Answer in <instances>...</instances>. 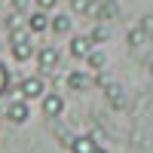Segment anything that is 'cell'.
Wrapping results in <instances>:
<instances>
[{
  "mask_svg": "<svg viewBox=\"0 0 153 153\" xmlns=\"http://www.w3.org/2000/svg\"><path fill=\"white\" fill-rule=\"evenodd\" d=\"M16 92L25 101H37V98L46 95V83H43V76H25V80L16 86Z\"/></svg>",
  "mask_w": 153,
  "mask_h": 153,
  "instance_id": "1",
  "label": "cell"
},
{
  "mask_svg": "<svg viewBox=\"0 0 153 153\" xmlns=\"http://www.w3.org/2000/svg\"><path fill=\"white\" fill-rule=\"evenodd\" d=\"M58 65H61V55H58L55 46H43L40 52H37V68H40V74H52Z\"/></svg>",
  "mask_w": 153,
  "mask_h": 153,
  "instance_id": "2",
  "label": "cell"
},
{
  "mask_svg": "<svg viewBox=\"0 0 153 153\" xmlns=\"http://www.w3.org/2000/svg\"><path fill=\"white\" fill-rule=\"evenodd\" d=\"M40 107H43V117H61L65 113V98H61V92H46L40 98Z\"/></svg>",
  "mask_w": 153,
  "mask_h": 153,
  "instance_id": "3",
  "label": "cell"
},
{
  "mask_svg": "<svg viewBox=\"0 0 153 153\" xmlns=\"http://www.w3.org/2000/svg\"><path fill=\"white\" fill-rule=\"evenodd\" d=\"M28 117H31L28 101H25V98H12V101H9V107H6V120H9V123H16V126H22V123H28Z\"/></svg>",
  "mask_w": 153,
  "mask_h": 153,
  "instance_id": "4",
  "label": "cell"
},
{
  "mask_svg": "<svg viewBox=\"0 0 153 153\" xmlns=\"http://www.w3.org/2000/svg\"><path fill=\"white\" fill-rule=\"evenodd\" d=\"M92 49H95V40H92L89 34H76L74 40H71V55H74V58H86Z\"/></svg>",
  "mask_w": 153,
  "mask_h": 153,
  "instance_id": "5",
  "label": "cell"
},
{
  "mask_svg": "<svg viewBox=\"0 0 153 153\" xmlns=\"http://www.w3.org/2000/svg\"><path fill=\"white\" fill-rule=\"evenodd\" d=\"M49 19H52V16H46V9H34L31 16H28V31H31V34L49 31Z\"/></svg>",
  "mask_w": 153,
  "mask_h": 153,
  "instance_id": "6",
  "label": "cell"
},
{
  "mask_svg": "<svg viewBox=\"0 0 153 153\" xmlns=\"http://www.w3.org/2000/svg\"><path fill=\"white\" fill-rule=\"evenodd\" d=\"M92 83H95V80H92L86 71H71V74H68V89H74V92H86Z\"/></svg>",
  "mask_w": 153,
  "mask_h": 153,
  "instance_id": "7",
  "label": "cell"
},
{
  "mask_svg": "<svg viewBox=\"0 0 153 153\" xmlns=\"http://www.w3.org/2000/svg\"><path fill=\"white\" fill-rule=\"evenodd\" d=\"M107 101H110V107H113V110H126V107H129V98H126V92H123L117 83H110V86H107Z\"/></svg>",
  "mask_w": 153,
  "mask_h": 153,
  "instance_id": "8",
  "label": "cell"
},
{
  "mask_svg": "<svg viewBox=\"0 0 153 153\" xmlns=\"http://www.w3.org/2000/svg\"><path fill=\"white\" fill-rule=\"evenodd\" d=\"M9 49H12V58H16V61H28V58H34V43H31V40L9 43Z\"/></svg>",
  "mask_w": 153,
  "mask_h": 153,
  "instance_id": "9",
  "label": "cell"
},
{
  "mask_svg": "<svg viewBox=\"0 0 153 153\" xmlns=\"http://www.w3.org/2000/svg\"><path fill=\"white\" fill-rule=\"evenodd\" d=\"M120 16V6L117 3H113V0H101V3H98V22H110V19H117Z\"/></svg>",
  "mask_w": 153,
  "mask_h": 153,
  "instance_id": "10",
  "label": "cell"
},
{
  "mask_svg": "<svg viewBox=\"0 0 153 153\" xmlns=\"http://www.w3.org/2000/svg\"><path fill=\"white\" fill-rule=\"evenodd\" d=\"M95 147H98V144H95L89 135H76V138H74V144H71V153H92Z\"/></svg>",
  "mask_w": 153,
  "mask_h": 153,
  "instance_id": "11",
  "label": "cell"
},
{
  "mask_svg": "<svg viewBox=\"0 0 153 153\" xmlns=\"http://www.w3.org/2000/svg\"><path fill=\"white\" fill-rule=\"evenodd\" d=\"M104 65H107V58H104V52H98V49H92V52H89L86 55V68L89 71H104Z\"/></svg>",
  "mask_w": 153,
  "mask_h": 153,
  "instance_id": "12",
  "label": "cell"
},
{
  "mask_svg": "<svg viewBox=\"0 0 153 153\" xmlns=\"http://www.w3.org/2000/svg\"><path fill=\"white\" fill-rule=\"evenodd\" d=\"M144 40H147L144 25H138V28H132V31H129V49H132V52H135V49H141V46H144Z\"/></svg>",
  "mask_w": 153,
  "mask_h": 153,
  "instance_id": "13",
  "label": "cell"
},
{
  "mask_svg": "<svg viewBox=\"0 0 153 153\" xmlns=\"http://www.w3.org/2000/svg\"><path fill=\"white\" fill-rule=\"evenodd\" d=\"M49 31H55V34H68V31H71V19L61 16V12H58V16H52V19H49Z\"/></svg>",
  "mask_w": 153,
  "mask_h": 153,
  "instance_id": "14",
  "label": "cell"
},
{
  "mask_svg": "<svg viewBox=\"0 0 153 153\" xmlns=\"http://www.w3.org/2000/svg\"><path fill=\"white\" fill-rule=\"evenodd\" d=\"M95 0H71V9L76 12V16H86V12H92Z\"/></svg>",
  "mask_w": 153,
  "mask_h": 153,
  "instance_id": "15",
  "label": "cell"
},
{
  "mask_svg": "<svg viewBox=\"0 0 153 153\" xmlns=\"http://www.w3.org/2000/svg\"><path fill=\"white\" fill-rule=\"evenodd\" d=\"M28 28H19V25H12L9 28V43H22V40H28Z\"/></svg>",
  "mask_w": 153,
  "mask_h": 153,
  "instance_id": "16",
  "label": "cell"
},
{
  "mask_svg": "<svg viewBox=\"0 0 153 153\" xmlns=\"http://www.w3.org/2000/svg\"><path fill=\"white\" fill-rule=\"evenodd\" d=\"M89 37H92L95 43H104V40H110V28L98 25V28H92V31H89Z\"/></svg>",
  "mask_w": 153,
  "mask_h": 153,
  "instance_id": "17",
  "label": "cell"
},
{
  "mask_svg": "<svg viewBox=\"0 0 153 153\" xmlns=\"http://www.w3.org/2000/svg\"><path fill=\"white\" fill-rule=\"evenodd\" d=\"M9 92V71H6V65L0 61V95H6Z\"/></svg>",
  "mask_w": 153,
  "mask_h": 153,
  "instance_id": "18",
  "label": "cell"
},
{
  "mask_svg": "<svg viewBox=\"0 0 153 153\" xmlns=\"http://www.w3.org/2000/svg\"><path fill=\"white\" fill-rule=\"evenodd\" d=\"M74 138H76V135H71V132H65V129H61V132H58V144L71 150V144H74Z\"/></svg>",
  "mask_w": 153,
  "mask_h": 153,
  "instance_id": "19",
  "label": "cell"
},
{
  "mask_svg": "<svg viewBox=\"0 0 153 153\" xmlns=\"http://www.w3.org/2000/svg\"><path fill=\"white\" fill-rule=\"evenodd\" d=\"M34 0H12V12H28Z\"/></svg>",
  "mask_w": 153,
  "mask_h": 153,
  "instance_id": "20",
  "label": "cell"
},
{
  "mask_svg": "<svg viewBox=\"0 0 153 153\" xmlns=\"http://www.w3.org/2000/svg\"><path fill=\"white\" fill-rule=\"evenodd\" d=\"M52 6H58V0H37V9H52Z\"/></svg>",
  "mask_w": 153,
  "mask_h": 153,
  "instance_id": "21",
  "label": "cell"
},
{
  "mask_svg": "<svg viewBox=\"0 0 153 153\" xmlns=\"http://www.w3.org/2000/svg\"><path fill=\"white\" fill-rule=\"evenodd\" d=\"M92 153H107V150H104V147H95V150H92Z\"/></svg>",
  "mask_w": 153,
  "mask_h": 153,
  "instance_id": "22",
  "label": "cell"
},
{
  "mask_svg": "<svg viewBox=\"0 0 153 153\" xmlns=\"http://www.w3.org/2000/svg\"><path fill=\"white\" fill-rule=\"evenodd\" d=\"M150 74H153V65H150Z\"/></svg>",
  "mask_w": 153,
  "mask_h": 153,
  "instance_id": "23",
  "label": "cell"
}]
</instances>
